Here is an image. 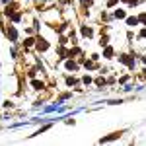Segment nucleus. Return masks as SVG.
Instances as JSON below:
<instances>
[{"label": "nucleus", "mask_w": 146, "mask_h": 146, "mask_svg": "<svg viewBox=\"0 0 146 146\" xmlns=\"http://www.w3.org/2000/svg\"><path fill=\"white\" fill-rule=\"evenodd\" d=\"M4 33H6V37H8L10 41H16V39H18V31H16L14 27H10V29H8V27H4Z\"/></svg>", "instance_id": "3"}, {"label": "nucleus", "mask_w": 146, "mask_h": 146, "mask_svg": "<svg viewBox=\"0 0 146 146\" xmlns=\"http://www.w3.org/2000/svg\"><path fill=\"white\" fill-rule=\"evenodd\" d=\"M56 55L60 56V58H66V49H64V45H60L56 49Z\"/></svg>", "instance_id": "13"}, {"label": "nucleus", "mask_w": 146, "mask_h": 146, "mask_svg": "<svg viewBox=\"0 0 146 146\" xmlns=\"http://www.w3.org/2000/svg\"><path fill=\"white\" fill-rule=\"evenodd\" d=\"M82 51H80V47H72V49H68L66 51V58H72V56H76V55H80Z\"/></svg>", "instance_id": "8"}, {"label": "nucleus", "mask_w": 146, "mask_h": 146, "mask_svg": "<svg viewBox=\"0 0 146 146\" xmlns=\"http://www.w3.org/2000/svg\"><path fill=\"white\" fill-rule=\"evenodd\" d=\"M68 2H70V0H60V4H68Z\"/></svg>", "instance_id": "26"}, {"label": "nucleus", "mask_w": 146, "mask_h": 146, "mask_svg": "<svg viewBox=\"0 0 146 146\" xmlns=\"http://www.w3.org/2000/svg\"><path fill=\"white\" fill-rule=\"evenodd\" d=\"M119 4V0H107V8H115Z\"/></svg>", "instance_id": "19"}, {"label": "nucleus", "mask_w": 146, "mask_h": 146, "mask_svg": "<svg viewBox=\"0 0 146 146\" xmlns=\"http://www.w3.org/2000/svg\"><path fill=\"white\" fill-rule=\"evenodd\" d=\"M35 49H37V51H41V53H43V51H47V49H49V41H47L45 37H35Z\"/></svg>", "instance_id": "1"}, {"label": "nucleus", "mask_w": 146, "mask_h": 146, "mask_svg": "<svg viewBox=\"0 0 146 146\" xmlns=\"http://www.w3.org/2000/svg\"><path fill=\"white\" fill-rule=\"evenodd\" d=\"M70 96H72L70 92H66V94H60V96H58V100H60V101H62V100H68Z\"/></svg>", "instance_id": "20"}, {"label": "nucleus", "mask_w": 146, "mask_h": 146, "mask_svg": "<svg viewBox=\"0 0 146 146\" xmlns=\"http://www.w3.org/2000/svg\"><path fill=\"white\" fill-rule=\"evenodd\" d=\"M66 86H78V78H74V76H66Z\"/></svg>", "instance_id": "12"}, {"label": "nucleus", "mask_w": 146, "mask_h": 146, "mask_svg": "<svg viewBox=\"0 0 146 146\" xmlns=\"http://www.w3.org/2000/svg\"><path fill=\"white\" fill-rule=\"evenodd\" d=\"M16 10H18V4H16V2H10V4L6 6V10H4V14H6V16L10 18V16H12V14H14Z\"/></svg>", "instance_id": "5"}, {"label": "nucleus", "mask_w": 146, "mask_h": 146, "mask_svg": "<svg viewBox=\"0 0 146 146\" xmlns=\"http://www.w3.org/2000/svg\"><path fill=\"white\" fill-rule=\"evenodd\" d=\"M80 33L84 35V37H92V35H94V29L88 27V25H82V27H80Z\"/></svg>", "instance_id": "7"}, {"label": "nucleus", "mask_w": 146, "mask_h": 146, "mask_svg": "<svg viewBox=\"0 0 146 146\" xmlns=\"http://www.w3.org/2000/svg\"><path fill=\"white\" fill-rule=\"evenodd\" d=\"M58 43H60V45H66V43H68V39L64 37V35H60V37H58Z\"/></svg>", "instance_id": "21"}, {"label": "nucleus", "mask_w": 146, "mask_h": 146, "mask_svg": "<svg viewBox=\"0 0 146 146\" xmlns=\"http://www.w3.org/2000/svg\"><path fill=\"white\" fill-rule=\"evenodd\" d=\"M64 68H66V70H72V72H74V70H78V62H74L72 58H68L66 62H64Z\"/></svg>", "instance_id": "6"}, {"label": "nucleus", "mask_w": 146, "mask_h": 146, "mask_svg": "<svg viewBox=\"0 0 146 146\" xmlns=\"http://www.w3.org/2000/svg\"><path fill=\"white\" fill-rule=\"evenodd\" d=\"M35 72H37L35 68H31V70H29V78H35Z\"/></svg>", "instance_id": "25"}, {"label": "nucleus", "mask_w": 146, "mask_h": 146, "mask_svg": "<svg viewBox=\"0 0 146 146\" xmlns=\"http://www.w3.org/2000/svg\"><path fill=\"white\" fill-rule=\"evenodd\" d=\"M121 135H123V131H115V133H111V135H107V136H103V138H100V142H111V140H117Z\"/></svg>", "instance_id": "2"}, {"label": "nucleus", "mask_w": 146, "mask_h": 146, "mask_svg": "<svg viewBox=\"0 0 146 146\" xmlns=\"http://www.w3.org/2000/svg\"><path fill=\"white\" fill-rule=\"evenodd\" d=\"M55 31H58V33H62L64 29H66V23H56V25H51Z\"/></svg>", "instance_id": "11"}, {"label": "nucleus", "mask_w": 146, "mask_h": 146, "mask_svg": "<svg viewBox=\"0 0 146 146\" xmlns=\"http://www.w3.org/2000/svg\"><path fill=\"white\" fill-rule=\"evenodd\" d=\"M82 82L88 86V84H92V78H90V76H84V78H82Z\"/></svg>", "instance_id": "23"}, {"label": "nucleus", "mask_w": 146, "mask_h": 146, "mask_svg": "<svg viewBox=\"0 0 146 146\" xmlns=\"http://www.w3.org/2000/svg\"><path fill=\"white\" fill-rule=\"evenodd\" d=\"M107 43H109V37H107V35H101V39H100V45H101V47H105Z\"/></svg>", "instance_id": "17"}, {"label": "nucleus", "mask_w": 146, "mask_h": 146, "mask_svg": "<svg viewBox=\"0 0 146 146\" xmlns=\"http://www.w3.org/2000/svg\"><path fill=\"white\" fill-rule=\"evenodd\" d=\"M103 56H105V58H111V56H113V49H111V47L105 45V49H103Z\"/></svg>", "instance_id": "15"}, {"label": "nucleus", "mask_w": 146, "mask_h": 146, "mask_svg": "<svg viewBox=\"0 0 146 146\" xmlns=\"http://www.w3.org/2000/svg\"><path fill=\"white\" fill-rule=\"evenodd\" d=\"M51 129V125H45V127H41L39 131H37V135H41V133H45V131H49Z\"/></svg>", "instance_id": "22"}, {"label": "nucleus", "mask_w": 146, "mask_h": 146, "mask_svg": "<svg viewBox=\"0 0 146 146\" xmlns=\"http://www.w3.org/2000/svg\"><path fill=\"white\" fill-rule=\"evenodd\" d=\"M123 2H127V0H123Z\"/></svg>", "instance_id": "27"}, {"label": "nucleus", "mask_w": 146, "mask_h": 146, "mask_svg": "<svg viewBox=\"0 0 146 146\" xmlns=\"http://www.w3.org/2000/svg\"><path fill=\"white\" fill-rule=\"evenodd\" d=\"M31 86L35 90H45V82L43 80H31Z\"/></svg>", "instance_id": "9"}, {"label": "nucleus", "mask_w": 146, "mask_h": 146, "mask_svg": "<svg viewBox=\"0 0 146 146\" xmlns=\"http://www.w3.org/2000/svg\"><path fill=\"white\" fill-rule=\"evenodd\" d=\"M119 60H121L123 64H127V66H135V60L131 58V55H121V56H119Z\"/></svg>", "instance_id": "4"}, {"label": "nucleus", "mask_w": 146, "mask_h": 146, "mask_svg": "<svg viewBox=\"0 0 146 146\" xmlns=\"http://www.w3.org/2000/svg\"><path fill=\"white\" fill-rule=\"evenodd\" d=\"M105 84H107V80H105V78H96V86H100V88H101V86H105Z\"/></svg>", "instance_id": "18"}, {"label": "nucleus", "mask_w": 146, "mask_h": 146, "mask_svg": "<svg viewBox=\"0 0 146 146\" xmlns=\"http://www.w3.org/2000/svg\"><path fill=\"white\" fill-rule=\"evenodd\" d=\"M33 45H35V37H27L23 41V47H33Z\"/></svg>", "instance_id": "16"}, {"label": "nucleus", "mask_w": 146, "mask_h": 146, "mask_svg": "<svg viewBox=\"0 0 146 146\" xmlns=\"http://www.w3.org/2000/svg\"><path fill=\"white\" fill-rule=\"evenodd\" d=\"M113 18H117V20H125V18H127V12H125V10H115V12H113Z\"/></svg>", "instance_id": "10"}, {"label": "nucleus", "mask_w": 146, "mask_h": 146, "mask_svg": "<svg viewBox=\"0 0 146 146\" xmlns=\"http://www.w3.org/2000/svg\"><path fill=\"white\" fill-rule=\"evenodd\" d=\"M127 2H129V6H136L138 4V0H127Z\"/></svg>", "instance_id": "24"}, {"label": "nucleus", "mask_w": 146, "mask_h": 146, "mask_svg": "<svg viewBox=\"0 0 146 146\" xmlns=\"http://www.w3.org/2000/svg\"><path fill=\"white\" fill-rule=\"evenodd\" d=\"M125 20H127V23H129L131 27H135L136 23H138V18H135V16H131V18H125Z\"/></svg>", "instance_id": "14"}]
</instances>
